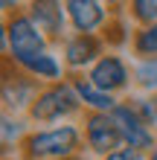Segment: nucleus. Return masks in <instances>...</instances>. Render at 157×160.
I'll return each mask as SVG.
<instances>
[{"label": "nucleus", "instance_id": "9d476101", "mask_svg": "<svg viewBox=\"0 0 157 160\" xmlns=\"http://www.w3.org/2000/svg\"><path fill=\"white\" fill-rule=\"evenodd\" d=\"M26 12L35 21V26L47 35L50 44H64L70 29V18H67V6L61 0H29Z\"/></svg>", "mask_w": 157, "mask_h": 160}, {"label": "nucleus", "instance_id": "f3484780", "mask_svg": "<svg viewBox=\"0 0 157 160\" xmlns=\"http://www.w3.org/2000/svg\"><path fill=\"white\" fill-rule=\"evenodd\" d=\"M128 21H134V26H154L157 23V0H131L125 3Z\"/></svg>", "mask_w": 157, "mask_h": 160}, {"label": "nucleus", "instance_id": "7ed1b4c3", "mask_svg": "<svg viewBox=\"0 0 157 160\" xmlns=\"http://www.w3.org/2000/svg\"><path fill=\"white\" fill-rule=\"evenodd\" d=\"M85 117V105L79 99V90L73 79L55 82V84H44L38 99L32 102L26 119L35 128H50V125H64V122H76Z\"/></svg>", "mask_w": 157, "mask_h": 160}, {"label": "nucleus", "instance_id": "6ab92c4d", "mask_svg": "<svg viewBox=\"0 0 157 160\" xmlns=\"http://www.w3.org/2000/svg\"><path fill=\"white\" fill-rule=\"evenodd\" d=\"M102 160H149V154L134 152V148H119V152L108 154V157H102Z\"/></svg>", "mask_w": 157, "mask_h": 160}, {"label": "nucleus", "instance_id": "2eb2a0df", "mask_svg": "<svg viewBox=\"0 0 157 160\" xmlns=\"http://www.w3.org/2000/svg\"><path fill=\"white\" fill-rule=\"evenodd\" d=\"M131 76H134V88L145 93V96H157V58H145V61H134L131 64Z\"/></svg>", "mask_w": 157, "mask_h": 160}, {"label": "nucleus", "instance_id": "dca6fc26", "mask_svg": "<svg viewBox=\"0 0 157 160\" xmlns=\"http://www.w3.org/2000/svg\"><path fill=\"white\" fill-rule=\"evenodd\" d=\"M131 32H134V29L128 26V15H125V12H116L114 21L105 26L102 38H105V44H108V50L119 52V47H128V44H131Z\"/></svg>", "mask_w": 157, "mask_h": 160}, {"label": "nucleus", "instance_id": "412c9836", "mask_svg": "<svg viewBox=\"0 0 157 160\" xmlns=\"http://www.w3.org/2000/svg\"><path fill=\"white\" fill-rule=\"evenodd\" d=\"M149 160H157V146H154L151 152H149Z\"/></svg>", "mask_w": 157, "mask_h": 160}, {"label": "nucleus", "instance_id": "f8f14e48", "mask_svg": "<svg viewBox=\"0 0 157 160\" xmlns=\"http://www.w3.org/2000/svg\"><path fill=\"white\" fill-rule=\"evenodd\" d=\"M73 84H76V90H79V99H81V105H85V114H114L116 105L122 99H116V96H110V93L105 90H99L93 88L85 76H70Z\"/></svg>", "mask_w": 157, "mask_h": 160}, {"label": "nucleus", "instance_id": "1a4fd4ad", "mask_svg": "<svg viewBox=\"0 0 157 160\" xmlns=\"http://www.w3.org/2000/svg\"><path fill=\"white\" fill-rule=\"evenodd\" d=\"M70 18V32L79 35H102L105 26L114 21V9L102 0H64Z\"/></svg>", "mask_w": 157, "mask_h": 160}, {"label": "nucleus", "instance_id": "9b49d317", "mask_svg": "<svg viewBox=\"0 0 157 160\" xmlns=\"http://www.w3.org/2000/svg\"><path fill=\"white\" fill-rule=\"evenodd\" d=\"M17 70H23L26 76H32L41 84H55V82L70 79V73H67V67H64V61H61V52H52V50L41 52L38 58L26 61L23 67H17Z\"/></svg>", "mask_w": 157, "mask_h": 160}, {"label": "nucleus", "instance_id": "20e7f679", "mask_svg": "<svg viewBox=\"0 0 157 160\" xmlns=\"http://www.w3.org/2000/svg\"><path fill=\"white\" fill-rule=\"evenodd\" d=\"M44 84L35 82L32 76H26L23 70L3 64V79H0V102H3V114L26 117L32 108V102L38 99Z\"/></svg>", "mask_w": 157, "mask_h": 160}, {"label": "nucleus", "instance_id": "f03ea898", "mask_svg": "<svg viewBox=\"0 0 157 160\" xmlns=\"http://www.w3.org/2000/svg\"><path fill=\"white\" fill-rule=\"evenodd\" d=\"M73 154H85V131L79 122L32 128L17 148V160H64Z\"/></svg>", "mask_w": 157, "mask_h": 160}, {"label": "nucleus", "instance_id": "a211bd4d", "mask_svg": "<svg viewBox=\"0 0 157 160\" xmlns=\"http://www.w3.org/2000/svg\"><path fill=\"white\" fill-rule=\"evenodd\" d=\"M128 102L134 105V111L140 114L149 125H157V96H145V93H137V96H128Z\"/></svg>", "mask_w": 157, "mask_h": 160}, {"label": "nucleus", "instance_id": "f257e3e1", "mask_svg": "<svg viewBox=\"0 0 157 160\" xmlns=\"http://www.w3.org/2000/svg\"><path fill=\"white\" fill-rule=\"evenodd\" d=\"M52 50V44L47 41L35 21L29 18L26 6L21 9H6L3 26H0V52H3V64H12V67H23L26 61L38 58L41 52Z\"/></svg>", "mask_w": 157, "mask_h": 160}, {"label": "nucleus", "instance_id": "aec40b11", "mask_svg": "<svg viewBox=\"0 0 157 160\" xmlns=\"http://www.w3.org/2000/svg\"><path fill=\"white\" fill-rule=\"evenodd\" d=\"M64 160H87L85 154H73V157H64Z\"/></svg>", "mask_w": 157, "mask_h": 160}, {"label": "nucleus", "instance_id": "39448f33", "mask_svg": "<svg viewBox=\"0 0 157 160\" xmlns=\"http://www.w3.org/2000/svg\"><path fill=\"white\" fill-rule=\"evenodd\" d=\"M85 79L93 84V88L105 90V93H110V96H116V99H119V93H125V90L134 88L131 64L125 61L122 52H114V50H108L102 58L87 70Z\"/></svg>", "mask_w": 157, "mask_h": 160}, {"label": "nucleus", "instance_id": "0eeeda50", "mask_svg": "<svg viewBox=\"0 0 157 160\" xmlns=\"http://www.w3.org/2000/svg\"><path fill=\"white\" fill-rule=\"evenodd\" d=\"M79 125L85 131V148L99 160L119 152V148H125L122 137H119V128H116L110 114H85L79 119Z\"/></svg>", "mask_w": 157, "mask_h": 160}, {"label": "nucleus", "instance_id": "423d86ee", "mask_svg": "<svg viewBox=\"0 0 157 160\" xmlns=\"http://www.w3.org/2000/svg\"><path fill=\"white\" fill-rule=\"evenodd\" d=\"M108 52L102 35H79L70 32L61 44V61L70 76H87V70Z\"/></svg>", "mask_w": 157, "mask_h": 160}, {"label": "nucleus", "instance_id": "4be33fe9", "mask_svg": "<svg viewBox=\"0 0 157 160\" xmlns=\"http://www.w3.org/2000/svg\"><path fill=\"white\" fill-rule=\"evenodd\" d=\"M6 160H12V157H6Z\"/></svg>", "mask_w": 157, "mask_h": 160}, {"label": "nucleus", "instance_id": "ddd939ff", "mask_svg": "<svg viewBox=\"0 0 157 160\" xmlns=\"http://www.w3.org/2000/svg\"><path fill=\"white\" fill-rule=\"evenodd\" d=\"M35 125L26 117H15V114H3V125H0V140H3V148H6V157L9 152L15 148V154H17V148L23 146V140L29 137V131Z\"/></svg>", "mask_w": 157, "mask_h": 160}, {"label": "nucleus", "instance_id": "4468645a", "mask_svg": "<svg viewBox=\"0 0 157 160\" xmlns=\"http://www.w3.org/2000/svg\"><path fill=\"white\" fill-rule=\"evenodd\" d=\"M128 50H131L134 61L157 58V23H154V26H134Z\"/></svg>", "mask_w": 157, "mask_h": 160}, {"label": "nucleus", "instance_id": "6e6552de", "mask_svg": "<svg viewBox=\"0 0 157 160\" xmlns=\"http://www.w3.org/2000/svg\"><path fill=\"white\" fill-rule=\"evenodd\" d=\"M110 117H114L116 128H119V137H122V146H125V148H134V152L149 154L151 148L157 146V134H154V128H151L140 114H137L134 105H131L128 99L119 102L116 111H114Z\"/></svg>", "mask_w": 157, "mask_h": 160}]
</instances>
